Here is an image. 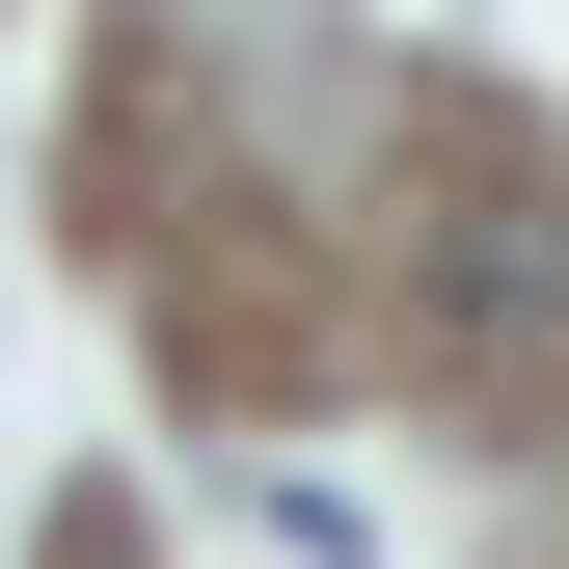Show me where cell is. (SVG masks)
<instances>
[{"instance_id": "cell-1", "label": "cell", "mask_w": 569, "mask_h": 569, "mask_svg": "<svg viewBox=\"0 0 569 569\" xmlns=\"http://www.w3.org/2000/svg\"><path fill=\"white\" fill-rule=\"evenodd\" d=\"M435 326L516 352V326H542V218H461V244H435Z\"/></svg>"}, {"instance_id": "cell-2", "label": "cell", "mask_w": 569, "mask_h": 569, "mask_svg": "<svg viewBox=\"0 0 569 569\" xmlns=\"http://www.w3.org/2000/svg\"><path fill=\"white\" fill-rule=\"evenodd\" d=\"M54 569H136V542H109V516H82V542H54Z\"/></svg>"}]
</instances>
